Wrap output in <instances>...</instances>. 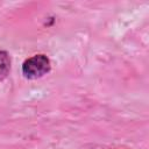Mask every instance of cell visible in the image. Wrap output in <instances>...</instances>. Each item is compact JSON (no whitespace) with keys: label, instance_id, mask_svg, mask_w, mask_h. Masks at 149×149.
<instances>
[{"label":"cell","instance_id":"6da1fadb","mask_svg":"<svg viewBox=\"0 0 149 149\" xmlns=\"http://www.w3.org/2000/svg\"><path fill=\"white\" fill-rule=\"evenodd\" d=\"M51 69L49 58L45 55H35L22 64V72L28 79H37L47 74Z\"/></svg>","mask_w":149,"mask_h":149},{"label":"cell","instance_id":"7a4b0ae2","mask_svg":"<svg viewBox=\"0 0 149 149\" xmlns=\"http://www.w3.org/2000/svg\"><path fill=\"white\" fill-rule=\"evenodd\" d=\"M10 70V59L6 51H0V81H2Z\"/></svg>","mask_w":149,"mask_h":149}]
</instances>
